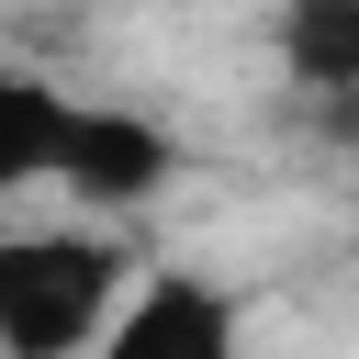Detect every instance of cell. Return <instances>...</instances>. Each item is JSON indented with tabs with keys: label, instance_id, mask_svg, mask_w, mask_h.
I'll return each mask as SVG.
<instances>
[{
	"label": "cell",
	"instance_id": "obj_1",
	"mask_svg": "<svg viewBox=\"0 0 359 359\" xmlns=\"http://www.w3.org/2000/svg\"><path fill=\"white\" fill-rule=\"evenodd\" d=\"M168 180H180V135L157 112L90 101V90L45 79L34 56H0V213H34V202L123 213Z\"/></svg>",
	"mask_w": 359,
	"mask_h": 359
},
{
	"label": "cell",
	"instance_id": "obj_2",
	"mask_svg": "<svg viewBox=\"0 0 359 359\" xmlns=\"http://www.w3.org/2000/svg\"><path fill=\"white\" fill-rule=\"evenodd\" d=\"M123 280L135 247L112 213H0V359H79Z\"/></svg>",
	"mask_w": 359,
	"mask_h": 359
},
{
	"label": "cell",
	"instance_id": "obj_3",
	"mask_svg": "<svg viewBox=\"0 0 359 359\" xmlns=\"http://www.w3.org/2000/svg\"><path fill=\"white\" fill-rule=\"evenodd\" d=\"M79 359H258V314L202 258H135L123 303L101 314V337Z\"/></svg>",
	"mask_w": 359,
	"mask_h": 359
},
{
	"label": "cell",
	"instance_id": "obj_4",
	"mask_svg": "<svg viewBox=\"0 0 359 359\" xmlns=\"http://www.w3.org/2000/svg\"><path fill=\"white\" fill-rule=\"evenodd\" d=\"M269 56H280V79L325 90V101H359V0H280Z\"/></svg>",
	"mask_w": 359,
	"mask_h": 359
}]
</instances>
